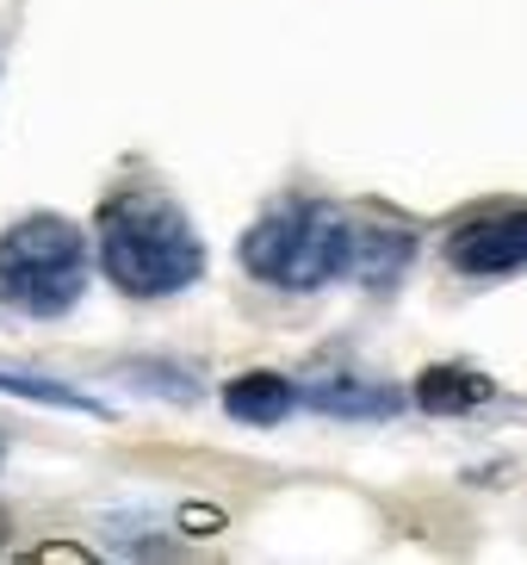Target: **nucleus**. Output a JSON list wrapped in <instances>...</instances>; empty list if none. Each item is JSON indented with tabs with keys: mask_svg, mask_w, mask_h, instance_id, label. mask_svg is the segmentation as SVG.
Instances as JSON below:
<instances>
[{
	"mask_svg": "<svg viewBox=\"0 0 527 565\" xmlns=\"http://www.w3.org/2000/svg\"><path fill=\"white\" fill-rule=\"evenodd\" d=\"M99 267L131 299H174L205 274V243L181 205L155 193H125L99 212Z\"/></svg>",
	"mask_w": 527,
	"mask_h": 565,
	"instance_id": "nucleus-1",
	"label": "nucleus"
},
{
	"mask_svg": "<svg viewBox=\"0 0 527 565\" xmlns=\"http://www.w3.org/2000/svg\"><path fill=\"white\" fill-rule=\"evenodd\" d=\"M347 224L330 205H273V212L243 236V267L255 280L280 286V292H316V286L342 280L347 267Z\"/></svg>",
	"mask_w": 527,
	"mask_h": 565,
	"instance_id": "nucleus-2",
	"label": "nucleus"
},
{
	"mask_svg": "<svg viewBox=\"0 0 527 565\" xmlns=\"http://www.w3.org/2000/svg\"><path fill=\"white\" fill-rule=\"evenodd\" d=\"M87 255L68 217H25L0 236V299L32 317H56L82 299Z\"/></svg>",
	"mask_w": 527,
	"mask_h": 565,
	"instance_id": "nucleus-3",
	"label": "nucleus"
},
{
	"mask_svg": "<svg viewBox=\"0 0 527 565\" xmlns=\"http://www.w3.org/2000/svg\"><path fill=\"white\" fill-rule=\"evenodd\" d=\"M447 262L472 274V280H496V274H521L527 267V212H484L472 224L447 236Z\"/></svg>",
	"mask_w": 527,
	"mask_h": 565,
	"instance_id": "nucleus-4",
	"label": "nucleus"
},
{
	"mask_svg": "<svg viewBox=\"0 0 527 565\" xmlns=\"http://www.w3.org/2000/svg\"><path fill=\"white\" fill-rule=\"evenodd\" d=\"M416 255V236L410 231H347V267L342 280L366 286V292H391L397 280H404V267H410Z\"/></svg>",
	"mask_w": 527,
	"mask_h": 565,
	"instance_id": "nucleus-5",
	"label": "nucleus"
},
{
	"mask_svg": "<svg viewBox=\"0 0 527 565\" xmlns=\"http://www.w3.org/2000/svg\"><path fill=\"white\" fill-rule=\"evenodd\" d=\"M304 404H316L330 416H391L404 411V392L361 380V373H316V380H304Z\"/></svg>",
	"mask_w": 527,
	"mask_h": 565,
	"instance_id": "nucleus-6",
	"label": "nucleus"
},
{
	"mask_svg": "<svg viewBox=\"0 0 527 565\" xmlns=\"http://www.w3.org/2000/svg\"><path fill=\"white\" fill-rule=\"evenodd\" d=\"M292 398H298V385H286L280 373H243V380L224 385V411H230L236 423H255V429L286 423Z\"/></svg>",
	"mask_w": 527,
	"mask_h": 565,
	"instance_id": "nucleus-7",
	"label": "nucleus"
},
{
	"mask_svg": "<svg viewBox=\"0 0 527 565\" xmlns=\"http://www.w3.org/2000/svg\"><path fill=\"white\" fill-rule=\"evenodd\" d=\"M496 385L484 380V373H472V366H429L422 380H416V404L434 416L447 411H472V404H484Z\"/></svg>",
	"mask_w": 527,
	"mask_h": 565,
	"instance_id": "nucleus-8",
	"label": "nucleus"
},
{
	"mask_svg": "<svg viewBox=\"0 0 527 565\" xmlns=\"http://www.w3.org/2000/svg\"><path fill=\"white\" fill-rule=\"evenodd\" d=\"M0 392L7 398H32V404H63V411H82V416H106V404H94L87 392L63 380H37V373H19V366H0Z\"/></svg>",
	"mask_w": 527,
	"mask_h": 565,
	"instance_id": "nucleus-9",
	"label": "nucleus"
},
{
	"mask_svg": "<svg viewBox=\"0 0 527 565\" xmlns=\"http://www.w3.org/2000/svg\"><path fill=\"white\" fill-rule=\"evenodd\" d=\"M118 380H137V392H155V398H174V404H193V398H198L193 373H181V366L131 361V366H118Z\"/></svg>",
	"mask_w": 527,
	"mask_h": 565,
	"instance_id": "nucleus-10",
	"label": "nucleus"
},
{
	"mask_svg": "<svg viewBox=\"0 0 527 565\" xmlns=\"http://www.w3.org/2000/svg\"><path fill=\"white\" fill-rule=\"evenodd\" d=\"M32 559H37V565H50V559H63V565H87L94 553H87V547H37Z\"/></svg>",
	"mask_w": 527,
	"mask_h": 565,
	"instance_id": "nucleus-11",
	"label": "nucleus"
},
{
	"mask_svg": "<svg viewBox=\"0 0 527 565\" xmlns=\"http://www.w3.org/2000/svg\"><path fill=\"white\" fill-rule=\"evenodd\" d=\"M186 529H217V510H186Z\"/></svg>",
	"mask_w": 527,
	"mask_h": 565,
	"instance_id": "nucleus-12",
	"label": "nucleus"
},
{
	"mask_svg": "<svg viewBox=\"0 0 527 565\" xmlns=\"http://www.w3.org/2000/svg\"><path fill=\"white\" fill-rule=\"evenodd\" d=\"M7 534H13V522H7V510H0V541H7Z\"/></svg>",
	"mask_w": 527,
	"mask_h": 565,
	"instance_id": "nucleus-13",
	"label": "nucleus"
}]
</instances>
